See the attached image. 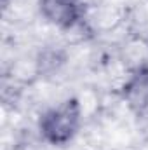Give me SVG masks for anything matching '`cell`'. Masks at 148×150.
Returning a JSON list of instances; mask_svg holds the SVG:
<instances>
[{
    "label": "cell",
    "mask_w": 148,
    "mask_h": 150,
    "mask_svg": "<svg viewBox=\"0 0 148 150\" xmlns=\"http://www.w3.org/2000/svg\"><path fill=\"white\" fill-rule=\"evenodd\" d=\"M38 4L42 16L59 28H72L80 18L78 0H40Z\"/></svg>",
    "instance_id": "7a4b0ae2"
},
{
    "label": "cell",
    "mask_w": 148,
    "mask_h": 150,
    "mask_svg": "<svg viewBox=\"0 0 148 150\" xmlns=\"http://www.w3.org/2000/svg\"><path fill=\"white\" fill-rule=\"evenodd\" d=\"M80 124V105L77 100H66L51 108L40 119V133L52 145H65L75 136Z\"/></svg>",
    "instance_id": "6da1fadb"
}]
</instances>
